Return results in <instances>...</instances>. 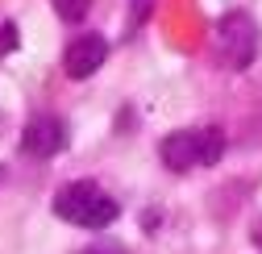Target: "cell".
Returning <instances> with one entry per match:
<instances>
[{"instance_id": "cell-5", "label": "cell", "mask_w": 262, "mask_h": 254, "mask_svg": "<svg viewBox=\"0 0 262 254\" xmlns=\"http://www.w3.org/2000/svg\"><path fill=\"white\" fill-rule=\"evenodd\" d=\"M108 58V42L100 34H83L67 46V54H62V67H67L71 79H88L92 71H100V62Z\"/></svg>"}, {"instance_id": "cell-3", "label": "cell", "mask_w": 262, "mask_h": 254, "mask_svg": "<svg viewBox=\"0 0 262 254\" xmlns=\"http://www.w3.org/2000/svg\"><path fill=\"white\" fill-rule=\"evenodd\" d=\"M258 54V29L246 13H225L216 21V58L225 62L229 71L250 67Z\"/></svg>"}, {"instance_id": "cell-2", "label": "cell", "mask_w": 262, "mask_h": 254, "mask_svg": "<svg viewBox=\"0 0 262 254\" xmlns=\"http://www.w3.org/2000/svg\"><path fill=\"white\" fill-rule=\"evenodd\" d=\"M225 154V134L221 130H175L162 138V163L171 171H191V167H212Z\"/></svg>"}, {"instance_id": "cell-6", "label": "cell", "mask_w": 262, "mask_h": 254, "mask_svg": "<svg viewBox=\"0 0 262 254\" xmlns=\"http://www.w3.org/2000/svg\"><path fill=\"white\" fill-rule=\"evenodd\" d=\"M54 5V13L62 17V21H79L88 9H92V0H50Z\"/></svg>"}, {"instance_id": "cell-1", "label": "cell", "mask_w": 262, "mask_h": 254, "mask_svg": "<svg viewBox=\"0 0 262 254\" xmlns=\"http://www.w3.org/2000/svg\"><path fill=\"white\" fill-rule=\"evenodd\" d=\"M54 213L67 221V225H79V229H108L121 208H117V200L104 187H96L88 179H75L54 196Z\"/></svg>"}, {"instance_id": "cell-7", "label": "cell", "mask_w": 262, "mask_h": 254, "mask_svg": "<svg viewBox=\"0 0 262 254\" xmlns=\"http://www.w3.org/2000/svg\"><path fill=\"white\" fill-rule=\"evenodd\" d=\"M9 50H17V25L5 21V25H0V58H5Z\"/></svg>"}, {"instance_id": "cell-8", "label": "cell", "mask_w": 262, "mask_h": 254, "mask_svg": "<svg viewBox=\"0 0 262 254\" xmlns=\"http://www.w3.org/2000/svg\"><path fill=\"white\" fill-rule=\"evenodd\" d=\"M146 5H150V0H134V25L146 21Z\"/></svg>"}, {"instance_id": "cell-4", "label": "cell", "mask_w": 262, "mask_h": 254, "mask_svg": "<svg viewBox=\"0 0 262 254\" xmlns=\"http://www.w3.org/2000/svg\"><path fill=\"white\" fill-rule=\"evenodd\" d=\"M21 150L29 158H54V154H62V150H67V125H62L58 117H50V113H38L21 130Z\"/></svg>"}, {"instance_id": "cell-9", "label": "cell", "mask_w": 262, "mask_h": 254, "mask_svg": "<svg viewBox=\"0 0 262 254\" xmlns=\"http://www.w3.org/2000/svg\"><path fill=\"white\" fill-rule=\"evenodd\" d=\"M88 254H121V246H96V250H88Z\"/></svg>"}]
</instances>
